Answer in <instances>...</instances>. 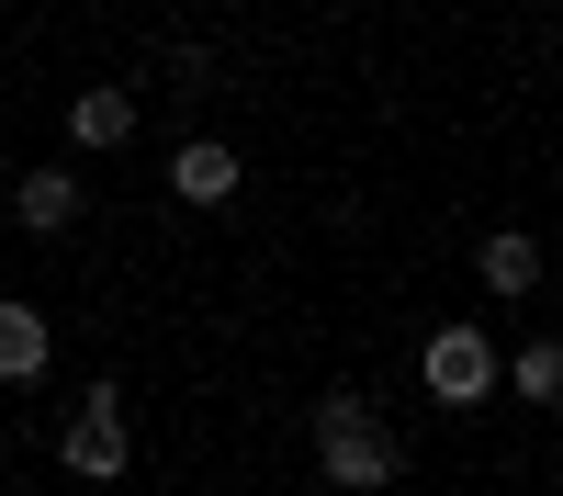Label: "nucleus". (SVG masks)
<instances>
[{"label":"nucleus","instance_id":"obj_1","mask_svg":"<svg viewBox=\"0 0 563 496\" xmlns=\"http://www.w3.org/2000/svg\"><path fill=\"white\" fill-rule=\"evenodd\" d=\"M305 429H316V474L339 485V496H384V485L406 474V451H395L384 418H372V395H361V384H327Z\"/></svg>","mask_w":563,"mask_h":496},{"label":"nucleus","instance_id":"obj_2","mask_svg":"<svg viewBox=\"0 0 563 496\" xmlns=\"http://www.w3.org/2000/svg\"><path fill=\"white\" fill-rule=\"evenodd\" d=\"M57 474H79V485L135 474V440H124V384H79L68 429H57Z\"/></svg>","mask_w":563,"mask_h":496},{"label":"nucleus","instance_id":"obj_3","mask_svg":"<svg viewBox=\"0 0 563 496\" xmlns=\"http://www.w3.org/2000/svg\"><path fill=\"white\" fill-rule=\"evenodd\" d=\"M417 384H429V406H485L496 395V339L485 328H429V350H417Z\"/></svg>","mask_w":563,"mask_h":496},{"label":"nucleus","instance_id":"obj_4","mask_svg":"<svg viewBox=\"0 0 563 496\" xmlns=\"http://www.w3.org/2000/svg\"><path fill=\"white\" fill-rule=\"evenodd\" d=\"M238 180H249V169H238V147H225V135H192V147L169 158V192H180V203H203V214L238 203Z\"/></svg>","mask_w":563,"mask_h":496},{"label":"nucleus","instance_id":"obj_5","mask_svg":"<svg viewBox=\"0 0 563 496\" xmlns=\"http://www.w3.org/2000/svg\"><path fill=\"white\" fill-rule=\"evenodd\" d=\"M79 214H90V192H79L68 169H23L12 180V225H23V238H68Z\"/></svg>","mask_w":563,"mask_h":496},{"label":"nucleus","instance_id":"obj_6","mask_svg":"<svg viewBox=\"0 0 563 496\" xmlns=\"http://www.w3.org/2000/svg\"><path fill=\"white\" fill-rule=\"evenodd\" d=\"M45 350H57V328H45V305L0 294V384H45Z\"/></svg>","mask_w":563,"mask_h":496},{"label":"nucleus","instance_id":"obj_7","mask_svg":"<svg viewBox=\"0 0 563 496\" xmlns=\"http://www.w3.org/2000/svg\"><path fill=\"white\" fill-rule=\"evenodd\" d=\"M68 135H79V147H124V135H135V90L124 79H90L68 102Z\"/></svg>","mask_w":563,"mask_h":496},{"label":"nucleus","instance_id":"obj_8","mask_svg":"<svg viewBox=\"0 0 563 496\" xmlns=\"http://www.w3.org/2000/svg\"><path fill=\"white\" fill-rule=\"evenodd\" d=\"M485 294H541V238H519V225H496V238L474 249Z\"/></svg>","mask_w":563,"mask_h":496},{"label":"nucleus","instance_id":"obj_9","mask_svg":"<svg viewBox=\"0 0 563 496\" xmlns=\"http://www.w3.org/2000/svg\"><path fill=\"white\" fill-rule=\"evenodd\" d=\"M496 384L519 395V406H552V395H563V350H552V339H519V361H507Z\"/></svg>","mask_w":563,"mask_h":496}]
</instances>
